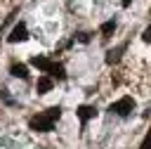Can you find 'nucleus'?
Here are the masks:
<instances>
[{
  "label": "nucleus",
  "mask_w": 151,
  "mask_h": 149,
  "mask_svg": "<svg viewBox=\"0 0 151 149\" xmlns=\"http://www.w3.org/2000/svg\"><path fill=\"white\" fill-rule=\"evenodd\" d=\"M59 116H61V106H50L47 111L28 118V128L35 132H50V130H54V121Z\"/></svg>",
  "instance_id": "obj_1"
},
{
  "label": "nucleus",
  "mask_w": 151,
  "mask_h": 149,
  "mask_svg": "<svg viewBox=\"0 0 151 149\" xmlns=\"http://www.w3.org/2000/svg\"><path fill=\"white\" fill-rule=\"evenodd\" d=\"M132 109H134V99L132 97H120L118 102H113L109 106V111H113L118 116H127V114H132Z\"/></svg>",
  "instance_id": "obj_3"
},
{
  "label": "nucleus",
  "mask_w": 151,
  "mask_h": 149,
  "mask_svg": "<svg viewBox=\"0 0 151 149\" xmlns=\"http://www.w3.org/2000/svg\"><path fill=\"white\" fill-rule=\"evenodd\" d=\"M113 31H116V19H109V21H104V24L99 26V33H101L104 38H109Z\"/></svg>",
  "instance_id": "obj_9"
},
{
  "label": "nucleus",
  "mask_w": 151,
  "mask_h": 149,
  "mask_svg": "<svg viewBox=\"0 0 151 149\" xmlns=\"http://www.w3.org/2000/svg\"><path fill=\"white\" fill-rule=\"evenodd\" d=\"M31 64H33L35 69L45 71L50 78H57V80H64V78H66V73H64V66H61L59 61H52V59L42 57V54H38V57H31Z\"/></svg>",
  "instance_id": "obj_2"
},
{
  "label": "nucleus",
  "mask_w": 151,
  "mask_h": 149,
  "mask_svg": "<svg viewBox=\"0 0 151 149\" xmlns=\"http://www.w3.org/2000/svg\"><path fill=\"white\" fill-rule=\"evenodd\" d=\"M26 38H28V28H26V24H24V21H19V24H14V28L9 31L7 43H24Z\"/></svg>",
  "instance_id": "obj_4"
},
{
  "label": "nucleus",
  "mask_w": 151,
  "mask_h": 149,
  "mask_svg": "<svg viewBox=\"0 0 151 149\" xmlns=\"http://www.w3.org/2000/svg\"><path fill=\"white\" fill-rule=\"evenodd\" d=\"M76 38H78L80 43H87V40H90V33H85V31H80V33H78Z\"/></svg>",
  "instance_id": "obj_11"
},
{
  "label": "nucleus",
  "mask_w": 151,
  "mask_h": 149,
  "mask_svg": "<svg viewBox=\"0 0 151 149\" xmlns=\"http://www.w3.org/2000/svg\"><path fill=\"white\" fill-rule=\"evenodd\" d=\"M52 85H54V83H52V78H50V76H40V78H38V83H35V90H38V95H45V92H50V90H52Z\"/></svg>",
  "instance_id": "obj_6"
},
{
  "label": "nucleus",
  "mask_w": 151,
  "mask_h": 149,
  "mask_svg": "<svg viewBox=\"0 0 151 149\" xmlns=\"http://www.w3.org/2000/svg\"><path fill=\"white\" fill-rule=\"evenodd\" d=\"M139 149H151V130L146 132V137H144V142H142V147Z\"/></svg>",
  "instance_id": "obj_10"
},
{
  "label": "nucleus",
  "mask_w": 151,
  "mask_h": 149,
  "mask_svg": "<svg viewBox=\"0 0 151 149\" xmlns=\"http://www.w3.org/2000/svg\"><path fill=\"white\" fill-rule=\"evenodd\" d=\"M125 47H127V45L123 43V45H118L116 50H109V52H106V64H116V61L120 59V52H123Z\"/></svg>",
  "instance_id": "obj_8"
},
{
  "label": "nucleus",
  "mask_w": 151,
  "mask_h": 149,
  "mask_svg": "<svg viewBox=\"0 0 151 149\" xmlns=\"http://www.w3.org/2000/svg\"><path fill=\"white\" fill-rule=\"evenodd\" d=\"M130 2H132V0H123V7H130Z\"/></svg>",
  "instance_id": "obj_13"
},
{
  "label": "nucleus",
  "mask_w": 151,
  "mask_h": 149,
  "mask_svg": "<svg viewBox=\"0 0 151 149\" xmlns=\"http://www.w3.org/2000/svg\"><path fill=\"white\" fill-rule=\"evenodd\" d=\"M9 73H12L14 78H24V80L28 78V69H26L24 64H17V61H14L12 66H9Z\"/></svg>",
  "instance_id": "obj_7"
},
{
  "label": "nucleus",
  "mask_w": 151,
  "mask_h": 149,
  "mask_svg": "<svg viewBox=\"0 0 151 149\" xmlns=\"http://www.w3.org/2000/svg\"><path fill=\"white\" fill-rule=\"evenodd\" d=\"M142 38H144V43H151V26H149V28H144Z\"/></svg>",
  "instance_id": "obj_12"
},
{
  "label": "nucleus",
  "mask_w": 151,
  "mask_h": 149,
  "mask_svg": "<svg viewBox=\"0 0 151 149\" xmlns=\"http://www.w3.org/2000/svg\"><path fill=\"white\" fill-rule=\"evenodd\" d=\"M76 114H78V118H80L83 123H87L90 118H94V116H97V109H94V106H90V104H83V106H78V111H76Z\"/></svg>",
  "instance_id": "obj_5"
}]
</instances>
